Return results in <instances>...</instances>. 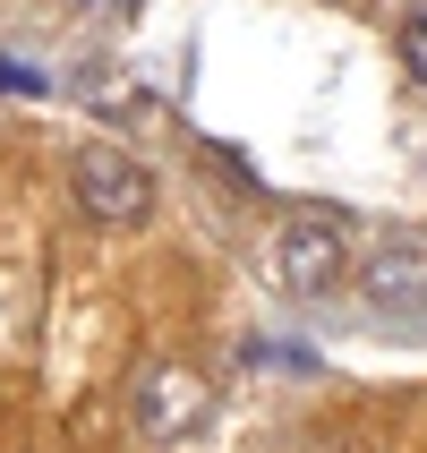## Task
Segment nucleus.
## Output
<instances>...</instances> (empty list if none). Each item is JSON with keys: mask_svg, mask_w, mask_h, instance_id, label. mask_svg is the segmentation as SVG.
Returning a JSON list of instances; mask_svg holds the SVG:
<instances>
[{"mask_svg": "<svg viewBox=\"0 0 427 453\" xmlns=\"http://www.w3.org/2000/svg\"><path fill=\"white\" fill-rule=\"evenodd\" d=\"M86 9H137V0H86Z\"/></svg>", "mask_w": 427, "mask_h": 453, "instance_id": "obj_6", "label": "nucleus"}, {"mask_svg": "<svg viewBox=\"0 0 427 453\" xmlns=\"http://www.w3.org/2000/svg\"><path fill=\"white\" fill-rule=\"evenodd\" d=\"M402 77H410V86H427V9H410V18H402Z\"/></svg>", "mask_w": 427, "mask_h": 453, "instance_id": "obj_5", "label": "nucleus"}, {"mask_svg": "<svg viewBox=\"0 0 427 453\" xmlns=\"http://www.w3.org/2000/svg\"><path fill=\"white\" fill-rule=\"evenodd\" d=\"M359 300L377 317H427V240H377L359 257Z\"/></svg>", "mask_w": 427, "mask_h": 453, "instance_id": "obj_4", "label": "nucleus"}, {"mask_svg": "<svg viewBox=\"0 0 427 453\" xmlns=\"http://www.w3.org/2000/svg\"><path fill=\"white\" fill-rule=\"evenodd\" d=\"M274 282L291 300H333L351 282V223L342 214H291L274 231Z\"/></svg>", "mask_w": 427, "mask_h": 453, "instance_id": "obj_2", "label": "nucleus"}, {"mask_svg": "<svg viewBox=\"0 0 427 453\" xmlns=\"http://www.w3.org/2000/svg\"><path fill=\"white\" fill-rule=\"evenodd\" d=\"M128 403H137V436L146 445H179V436H197L214 419V377L197 359H154V368H137Z\"/></svg>", "mask_w": 427, "mask_h": 453, "instance_id": "obj_3", "label": "nucleus"}, {"mask_svg": "<svg viewBox=\"0 0 427 453\" xmlns=\"http://www.w3.org/2000/svg\"><path fill=\"white\" fill-rule=\"evenodd\" d=\"M69 197H77L86 223L137 231V223L154 214V172H146L128 146H77V154H69Z\"/></svg>", "mask_w": 427, "mask_h": 453, "instance_id": "obj_1", "label": "nucleus"}]
</instances>
